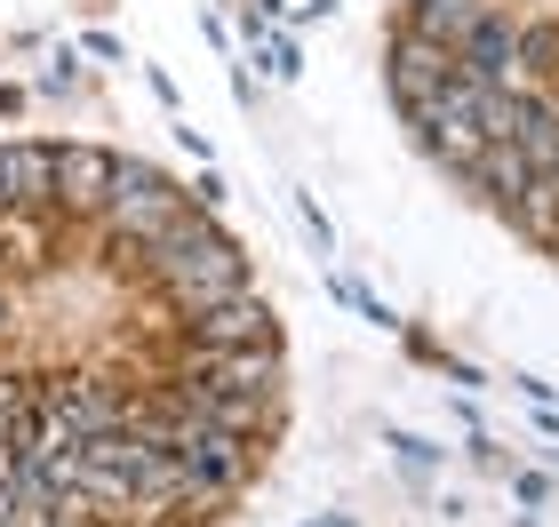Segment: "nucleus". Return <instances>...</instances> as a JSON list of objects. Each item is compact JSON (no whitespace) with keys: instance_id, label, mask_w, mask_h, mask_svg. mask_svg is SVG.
I'll use <instances>...</instances> for the list:
<instances>
[{"instance_id":"obj_7","label":"nucleus","mask_w":559,"mask_h":527,"mask_svg":"<svg viewBox=\"0 0 559 527\" xmlns=\"http://www.w3.org/2000/svg\"><path fill=\"white\" fill-rule=\"evenodd\" d=\"M0 320H9V280H0Z\"/></svg>"},{"instance_id":"obj_6","label":"nucleus","mask_w":559,"mask_h":527,"mask_svg":"<svg viewBox=\"0 0 559 527\" xmlns=\"http://www.w3.org/2000/svg\"><path fill=\"white\" fill-rule=\"evenodd\" d=\"M512 495H520V504H544L551 480H544V471H512Z\"/></svg>"},{"instance_id":"obj_1","label":"nucleus","mask_w":559,"mask_h":527,"mask_svg":"<svg viewBox=\"0 0 559 527\" xmlns=\"http://www.w3.org/2000/svg\"><path fill=\"white\" fill-rule=\"evenodd\" d=\"M185 208H192V200L176 192L160 168L120 160V168H112V192H105V232H112V240H129V248H152Z\"/></svg>"},{"instance_id":"obj_2","label":"nucleus","mask_w":559,"mask_h":527,"mask_svg":"<svg viewBox=\"0 0 559 527\" xmlns=\"http://www.w3.org/2000/svg\"><path fill=\"white\" fill-rule=\"evenodd\" d=\"M384 72H392L400 112H408V105H424V96H431V88H440L448 72H455V57H448L440 40H424L416 24H400V33H392V48H384Z\"/></svg>"},{"instance_id":"obj_3","label":"nucleus","mask_w":559,"mask_h":527,"mask_svg":"<svg viewBox=\"0 0 559 527\" xmlns=\"http://www.w3.org/2000/svg\"><path fill=\"white\" fill-rule=\"evenodd\" d=\"M185 344H200V351H233V344H280V336H272V312L257 304V288H248V296H233V304L185 312Z\"/></svg>"},{"instance_id":"obj_5","label":"nucleus","mask_w":559,"mask_h":527,"mask_svg":"<svg viewBox=\"0 0 559 527\" xmlns=\"http://www.w3.org/2000/svg\"><path fill=\"white\" fill-rule=\"evenodd\" d=\"M112 153L96 144H57V208H81V216H105V192H112Z\"/></svg>"},{"instance_id":"obj_4","label":"nucleus","mask_w":559,"mask_h":527,"mask_svg":"<svg viewBox=\"0 0 559 527\" xmlns=\"http://www.w3.org/2000/svg\"><path fill=\"white\" fill-rule=\"evenodd\" d=\"M57 208V144H0V216Z\"/></svg>"}]
</instances>
